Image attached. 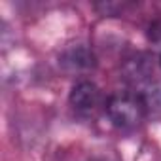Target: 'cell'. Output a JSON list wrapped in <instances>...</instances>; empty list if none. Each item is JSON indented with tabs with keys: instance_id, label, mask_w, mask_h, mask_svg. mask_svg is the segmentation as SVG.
Wrapping results in <instances>:
<instances>
[{
	"instance_id": "6da1fadb",
	"label": "cell",
	"mask_w": 161,
	"mask_h": 161,
	"mask_svg": "<svg viewBox=\"0 0 161 161\" xmlns=\"http://www.w3.org/2000/svg\"><path fill=\"white\" fill-rule=\"evenodd\" d=\"M106 112L110 121L118 129L129 131L140 125V121L144 119L146 108H144V103L135 95H116L108 101Z\"/></svg>"
},
{
	"instance_id": "7a4b0ae2",
	"label": "cell",
	"mask_w": 161,
	"mask_h": 161,
	"mask_svg": "<svg viewBox=\"0 0 161 161\" xmlns=\"http://www.w3.org/2000/svg\"><path fill=\"white\" fill-rule=\"evenodd\" d=\"M70 104L72 108L82 114V116H89L93 114L99 104H101V91L95 84L91 82H80L72 87L70 91Z\"/></svg>"
}]
</instances>
